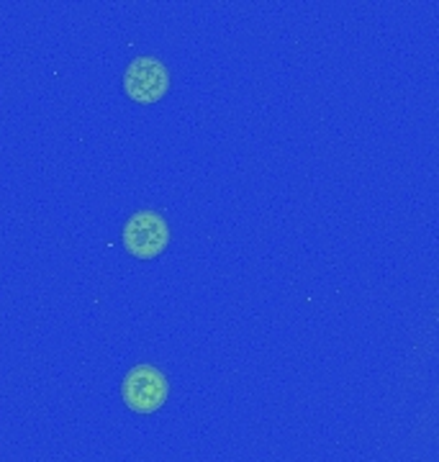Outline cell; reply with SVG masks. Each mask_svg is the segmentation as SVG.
Returning <instances> with one entry per match:
<instances>
[{
  "label": "cell",
  "instance_id": "obj_1",
  "mask_svg": "<svg viewBox=\"0 0 439 462\" xmlns=\"http://www.w3.org/2000/svg\"><path fill=\"white\" fill-rule=\"evenodd\" d=\"M170 396V383L154 365H136L121 383V398L134 413H154Z\"/></svg>",
  "mask_w": 439,
  "mask_h": 462
},
{
  "label": "cell",
  "instance_id": "obj_2",
  "mask_svg": "<svg viewBox=\"0 0 439 462\" xmlns=\"http://www.w3.org/2000/svg\"><path fill=\"white\" fill-rule=\"evenodd\" d=\"M121 242L134 257L152 260V257L163 254L164 247L170 245V226L163 216L154 214V211H136L124 224Z\"/></svg>",
  "mask_w": 439,
  "mask_h": 462
},
{
  "label": "cell",
  "instance_id": "obj_3",
  "mask_svg": "<svg viewBox=\"0 0 439 462\" xmlns=\"http://www.w3.org/2000/svg\"><path fill=\"white\" fill-rule=\"evenodd\" d=\"M124 90L136 103H157L170 90L167 67L154 57H136L124 72Z\"/></svg>",
  "mask_w": 439,
  "mask_h": 462
}]
</instances>
